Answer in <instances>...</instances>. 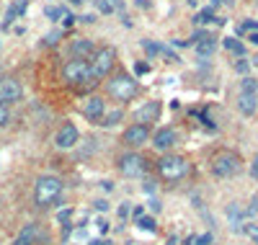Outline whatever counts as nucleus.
Masks as SVG:
<instances>
[{"label":"nucleus","mask_w":258,"mask_h":245,"mask_svg":"<svg viewBox=\"0 0 258 245\" xmlns=\"http://www.w3.org/2000/svg\"><path fill=\"white\" fill-rule=\"evenodd\" d=\"M194 21H197V26H209V24H214V16H212V8H204L197 18H194Z\"/></svg>","instance_id":"nucleus-22"},{"label":"nucleus","mask_w":258,"mask_h":245,"mask_svg":"<svg viewBox=\"0 0 258 245\" xmlns=\"http://www.w3.org/2000/svg\"><path fill=\"white\" fill-rule=\"evenodd\" d=\"M135 73H137V75H147V73H150V62H137V65H135Z\"/></svg>","instance_id":"nucleus-32"},{"label":"nucleus","mask_w":258,"mask_h":245,"mask_svg":"<svg viewBox=\"0 0 258 245\" xmlns=\"http://www.w3.org/2000/svg\"><path fill=\"white\" fill-rule=\"evenodd\" d=\"M214 47H217V44H214V39H212V36L199 39V41H197V54H199V57H209V54L214 52Z\"/></svg>","instance_id":"nucleus-20"},{"label":"nucleus","mask_w":258,"mask_h":245,"mask_svg":"<svg viewBox=\"0 0 258 245\" xmlns=\"http://www.w3.org/2000/svg\"><path fill=\"white\" fill-rule=\"evenodd\" d=\"M235 70L245 75V73L250 70V62H248V59H238V62H235Z\"/></svg>","instance_id":"nucleus-30"},{"label":"nucleus","mask_w":258,"mask_h":245,"mask_svg":"<svg viewBox=\"0 0 258 245\" xmlns=\"http://www.w3.org/2000/svg\"><path fill=\"white\" fill-rule=\"evenodd\" d=\"M243 214H245V219H253L258 214V199H253V202L248 204V209H243Z\"/></svg>","instance_id":"nucleus-26"},{"label":"nucleus","mask_w":258,"mask_h":245,"mask_svg":"<svg viewBox=\"0 0 258 245\" xmlns=\"http://www.w3.org/2000/svg\"><path fill=\"white\" fill-rule=\"evenodd\" d=\"M80 111H83V116H85V119H91V121L98 124V119L106 114V101H103L101 96H91V98H85V101H83Z\"/></svg>","instance_id":"nucleus-10"},{"label":"nucleus","mask_w":258,"mask_h":245,"mask_svg":"<svg viewBox=\"0 0 258 245\" xmlns=\"http://www.w3.org/2000/svg\"><path fill=\"white\" fill-rule=\"evenodd\" d=\"M238 108H240V114H243V116L255 114V108H258L255 93H240V98H238Z\"/></svg>","instance_id":"nucleus-16"},{"label":"nucleus","mask_w":258,"mask_h":245,"mask_svg":"<svg viewBox=\"0 0 258 245\" xmlns=\"http://www.w3.org/2000/svg\"><path fill=\"white\" fill-rule=\"evenodd\" d=\"M8 121H11V111L6 103H0V127H6Z\"/></svg>","instance_id":"nucleus-28"},{"label":"nucleus","mask_w":258,"mask_h":245,"mask_svg":"<svg viewBox=\"0 0 258 245\" xmlns=\"http://www.w3.org/2000/svg\"><path fill=\"white\" fill-rule=\"evenodd\" d=\"M109 96L116 101H132L137 96V80L126 73H119L109 80Z\"/></svg>","instance_id":"nucleus-2"},{"label":"nucleus","mask_w":258,"mask_h":245,"mask_svg":"<svg viewBox=\"0 0 258 245\" xmlns=\"http://www.w3.org/2000/svg\"><path fill=\"white\" fill-rule=\"evenodd\" d=\"M24 96V85H21L16 78H0V103H16Z\"/></svg>","instance_id":"nucleus-8"},{"label":"nucleus","mask_w":258,"mask_h":245,"mask_svg":"<svg viewBox=\"0 0 258 245\" xmlns=\"http://www.w3.org/2000/svg\"><path fill=\"white\" fill-rule=\"evenodd\" d=\"M150 212H160V204L155 202V199H153V202H150Z\"/></svg>","instance_id":"nucleus-44"},{"label":"nucleus","mask_w":258,"mask_h":245,"mask_svg":"<svg viewBox=\"0 0 258 245\" xmlns=\"http://www.w3.org/2000/svg\"><path fill=\"white\" fill-rule=\"evenodd\" d=\"M248 41H250V44H255V47H258V31H250V34H248Z\"/></svg>","instance_id":"nucleus-42"},{"label":"nucleus","mask_w":258,"mask_h":245,"mask_svg":"<svg viewBox=\"0 0 258 245\" xmlns=\"http://www.w3.org/2000/svg\"><path fill=\"white\" fill-rule=\"evenodd\" d=\"M217 3H222V6H235V0H217Z\"/></svg>","instance_id":"nucleus-49"},{"label":"nucleus","mask_w":258,"mask_h":245,"mask_svg":"<svg viewBox=\"0 0 258 245\" xmlns=\"http://www.w3.org/2000/svg\"><path fill=\"white\" fill-rule=\"evenodd\" d=\"M253 65H255V68H258V54H255V57H253Z\"/></svg>","instance_id":"nucleus-51"},{"label":"nucleus","mask_w":258,"mask_h":245,"mask_svg":"<svg viewBox=\"0 0 258 245\" xmlns=\"http://www.w3.org/2000/svg\"><path fill=\"white\" fill-rule=\"evenodd\" d=\"M78 129L73 127V124H64L59 132H57V137H54V145L59 147V150H70V147H75V142H78Z\"/></svg>","instance_id":"nucleus-12"},{"label":"nucleus","mask_w":258,"mask_h":245,"mask_svg":"<svg viewBox=\"0 0 258 245\" xmlns=\"http://www.w3.org/2000/svg\"><path fill=\"white\" fill-rule=\"evenodd\" d=\"M240 31H258V24L255 21H245V24L240 26Z\"/></svg>","instance_id":"nucleus-38"},{"label":"nucleus","mask_w":258,"mask_h":245,"mask_svg":"<svg viewBox=\"0 0 258 245\" xmlns=\"http://www.w3.org/2000/svg\"><path fill=\"white\" fill-rule=\"evenodd\" d=\"M93 207H96L98 212H109V202H106V199H98V202H93Z\"/></svg>","instance_id":"nucleus-35"},{"label":"nucleus","mask_w":258,"mask_h":245,"mask_svg":"<svg viewBox=\"0 0 258 245\" xmlns=\"http://www.w3.org/2000/svg\"><path fill=\"white\" fill-rule=\"evenodd\" d=\"M212 173L217 178H232L240 173V158L235 152H220L212 160Z\"/></svg>","instance_id":"nucleus-5"},{"label":"nucleus","mask_w":258,"mask_h":245,"mask_svg":"<svg viewBox=\"0 0 258 245\" xmlns=\"http://www.w3.org/2000/svg\"><path fill=\"white\" fill-rule=\"evenodd\" d=\"M98 11H101L103 16H109V13H114L116 8L111 6V0H98Z\"/></svg>","instance_id":"nucleus-27"},{"label":"nucleus","mask_w":258,"mask_h":245,"mask_svg":"<svg viewBox=\"0 0 258 245\" xmlns=\"http://www.w3.org/2000/svg\"><path fill=\"white\" fill-rule=\"evenodd\" d=\"M121 116H124L121 111H114V114H109V116L103 114V116H101L103 121H98V124H103V127H114V124H119V121H121Z\"/></svg>","instance_id":"nucleus-24"},{"label":"nucleus","mask_w":258,"mask_h":245,"mask_svg":"<svg viewBox=\"0 0 258 245\" xmlns=\"http://www.w3.org/2000/svg\"><path fill=\"white\" fill-rule=\"evenodd\" d=\"M101 189H106V191H111V189H114V183H111V181H103V183H101Z\"/></svg>","instance_id":"nucleus-46"},{"label":"nucleus","mask_w":258,"mask_h":245,"mask_svg":"<svg viewBox=\"0 0 258 245\" xmlns=\"http://www.w3.org/2000/svg\"><path fill=\"white\" fill-rule=\"evenodd\" d=\"M91 245H111L109 240H91Z\"/></svg>","instance_id":"nucleus-48"},{"label":"nucleus","mask_w":258,"mask_h":245,"mask_svg":"<svg viewBox=\"0 0 258 245\" xmlns=\"http://www.w3.org/2000/svg\"><path fill=\"white\" fill-rule=\"evenodd\" d=\"M158 173L165 181H181L188 173V163H186V158H178V155H165V158L158 160Z\"/></svg>","instance_id":"nucleus-3"},{"label":"nucleus","mask_w":258,"mask_h":245,"mask_svg":"<svg viewBox=\"0 0 258 245\" xmlns=\"http://www.w3.org/2000/svg\"><path fill=\"white\" fill-rule=\"evenodd\" d=\"M240 91H243V93H255V91H258V80L250 78V75H245V78L240 80Z\"/></svg>","instance_id":"nucleus-21"},{"label":"nucleus","mask_w":258,"mask_h":245,"mask_svg":"<svg viewBox=\"0 0 258 245\" xmlns=\"http://www.w3.org/2000/svg\"><path fill=\"white\" fill-rule=\"evenodd\" d=\"M119 170L129 178H137L147 170V160L142 158V155H135V152H129V155H121L119 158Z\"/></svg>","instance_id":"nucleus-7"},{"label":"nucleus","mask_w":258,"mask_h":245,"mask_svg":"<svg viewBox=\"0 0 258 245\" xmlns=\"http://www.w3.org/2000/svg\"><path fill=\"white\" fill-rule=\"evenodd\" d=\"M41 242H47V232L41 230L36 222L26 225L24 230L18 232V237L13 240V245H41Z\"/></svg>","instance_id":"nucleus-9"},{"label":"nucleus","mask_w":258,"mask_h":245,"mask_svg":"<svg viewBox=\"0 0 258 245\" xmlns=\"http://www.w3.org/2000/svg\"><path fill=\"white\" fill-rule=\"evenodd\" d=\"M59 196H62V181L57 175H41L36 181V186H34V204L39 209L52 207Z\"/></svg>","instance_id":"nucleus-1"},{"label":"nucleus","mask_w":258,"mask_h":245,"mask_svg":"<svg viewBox=\"0 0 258 245\" xmlns=\"http://www.w3.org/2000/svg\"><path fill=\"white\" fill-rule=\"evenodd\" d=\"M44 16H47L49 21H59V16H62V11H59V8H54V6H49V8L44 11Z\"/></svg>","instance_id":"nucleus-29"},{"label":"nucleus","mask_w":258,"mask_h":245,"mask_svg":"<svg viewBox=\"0 0 258 245\" xmlns=\"http://www.w3.org/2000/svg\"><path fill=\"white\" fill-rule=\"evenodd\" d=\"M114 49H98V52H93V62H88L91 65V75H93V80H101V78H106L111 73V68H114Z\"/></svg>","instance_id":"nucleus-6"},{"label":"nucleus","mask_w":258,"mask_h":245,"mask_svg":"<svg viewBox=\"0 0 258 245\" xmlns=\"http://www.w3.org/2000/svg\"><path fill=\"white\" fill-rule=\"evenodd\" d=\"M194 240H197V235H188V237L183 240V245H194Z\"/></svg>","instance_id":"nucleus-47"},{"label":"nucleus","mask_w":258,"mask_h":245,"mask_svg":"<svg viewBox=\"0 0 258 245\" xmlns=\"http://www.w3.org/2000/svg\"><path fill=\"white\" fill-rule=\"evenodd\" d=\"M142 49H145L150 57H155V54H160V44H155V41L145 39V41H142Z\"/></svg>","instance_id":"nucleus-25"},{"label":"nucleus","mask_w":258,"mask_h":245,"mask_svg":"<svg viewBox=\"0 0 258 245\" xmlns=\"http://www.w3.org/2000/svg\"><path fill=\"white\" fill-rule=\"evenodd\" d=\"M158 114H160V103L158 101H147L145 106H140L137 111H135V121H140V124H150V121H155L158 119Z\"/></svg>","instance_id":"nucleus-14"},{"label":"nucleus","mask_w":258,"mask_h":245,"mask_svg":"<svg viewBox=\"0 0 258 245\" xmlns=\"http://www.w3.org/2000/svg\"><path fill=\"white\" fill-rule=\"evenodd\" d=\"M227 217H230L232 232H243V222H245L243 207H240V204H230V207H227Z\"/></svg>","instance_id":"nucleus-15"},{"label":"nucleus","mask_w":258,"mask_h":245,"mask_svg":"<svg viewBox=\"0 0 258 245\" xmlns=\"http://www.w3.org/2000/svg\"><path fill=\"white\" fill-rule=\"evenodd\" d=\"M96 227H98V232H101V235H106V232H109V222H106V219L101 217V219L96 222Z\"/></svg>","instance_id":"nucleus-34"},{"label":"nucleus","mask_w":258,"mask_h":245,"mask_svg":"<svg viewBox=\"0 0 258 245\" xmlns=\"http://www.w3.org/2000/svg\"><path fill=\"white\" fill-rule=\"evenodd\" d=\"M96 49H93V44H91V39H75L73 41V54L78 57V59H85V57H91Z\"/></svg>","instance_id":"nucleus-17"},{"label":"nucleus","mask_w":258,"mask_h":245,"mask_svg":"<svg viewBox=\"0 0 258 245\" xmlns=\"http://www.w3.org/2000/svg\"><path fill=\"white\" fill-rule=\"evenodd\" d=\"M62 78L73 83V85H80V83H91L93 75H91V65L88 59H70V62H64L62 65Z\"/></svg>","instance_id":"nucleus-4"},{"label":"nucleus","mask_w":258,"mask_h":245,"mask_svg":"<svg viewBox=\"0 0 258 245\" xmlns=\"http://www.w3.org/2000/svg\"><path fill=\"white\" fill-rule=\"evenodd\" d=\"M142 189H145L147 194H155V183H153V181H145V186H142Z\"/></svg>","instance_id":"nucleus-41"},{"label":"nucleus","mask_w":258,"mask_h":245,"mask_svg":"<svg viewBox=\"0 0 258 245\" xmlns=\"http://www.w3.org/2000/svg\"><path fill=\"white\" fill-rule=\"evenodd\" d=\"M80 21H85V24H93L96 16H93V13H88V16H80Z\"/></svg>","instance_id":"nucleus-43"},{"label":"nucleus","mask_w":258,"mask_h":245,"mask_svg":"<svg viewBox=\"0 0 258 245\" xmlns=\"http://www.w3.org/2000/svg\"><path fill=\"white\" fill-rule=\"evenodd\" d=\"M188 6H199V0H188Z\"/></svg>","instance_id":"nucleus-50"},{"label":"nucleus","mask_w":258,"mask_h":245,"mask_svg":"<svg viewBox=\"0 0 258 245\" xmlns=\"http://www.w3.org/2000/svg\"><path fill=\"white\" fill-rule=\"evenodd\" d=\"M59 36H62V31H52V34H47V39H44V41H47V44H57V41H59Z\"/></svg>","instance_id":"nucleus-37"},{"label":"nucleus","mask_w":258,"mask_h":245,"mask_svg":"<svg viewBox=\"0 0 258 245\" xmlns=\"http://www.w3.org/2000/svg\"><path fill=\"white\" fill-rule=\"evenodd\" d=\"M70 214H73L70 209H62V212L57 214V219H59V222H62V225H64V222H70Z\"/></svg>","instance_id":"nucleus-39"},{"label":"nucleus","mask_w":258,"mask_h":245,"mask_svg":"<svg viewBox=\"0 0 258 245\" xmlns=\"http://www.w3.org/2000/svg\"><path fill=\"white\" fill-rule=\"evenodd\" d=\"M194 245H214V237L207 232V235H202V237H197V240H194Z\"/></svg>","instance_id":"nucleus-31"},{"label":"nucleus","mask_w":258,"mask_h":245,"mask_svg":"<svg viewBox=\"0 0 258 245\" xmlns=\"http://www.w3.org/2000/svg\"><path fill=\"white\" fill-rule=\"evenodd\" d=\"M150 140V129L145 127V124H132L126 132H124V142L129 145V147H140V145H145Z\"/></svg>","instance_id":"nucleus-11"},{"label":"nucleus","mask_w":258,"mask_h":245,"mask_svg":"<svg viewBox=\"0 0 258 245\" xmlns=\"http://www.w3.org/2000/svg\"><path fill=\"white\" fill-rule=\"evenodd\" d=\"M26 6H29L26 0H18V3H13V6L8 8V13H6V24H3V29H8V26L13 24V21H16V18H18L21 13L26 11Z\"/></svg>","instance_id":"nucleus-19"},{"label":"nucleus","mask_w":258,"mask_h":245,"mask_svg":"<svg viewBox=\"0 0 258 245\" xmlns=\"http://www.w3.org/2000/svg\"><path fill=\"white\" fill-rule=\"evenodd\" d=\"M176 142H178V135H176V132L170 129V127L158 129V132H155V137H153V147L160 150V152H163V150H170Z\"/></svg>","instance_id":"nucleus-13"},{"label":"nucleus","mask_w":258,"mask_h":245,"mask_svg":"<svg viewBox=\"0 0 258 245\" xmlns=\"http://www.w3.org/2000/svg\"><path fill=\"white\" fill-rule=\"evenodd\" d=\"M243 232H248L253 240H258V225H253V222H250V225H245L243 227Z\"/></svg>","instance_id":"nucleus-33"},{"label":"nucleus","mask_w":258,"mask_h":245,"mask_svg":"<svg viewBox=\"0 0 258 245\" xmlns=\"http://www.w3.org/2000/svg\"><path fill=\"white\" fill-rule=\"evenodd\" d=\"M132 214H135V219H140V217L145 214V209H142V207H135V212H132Z\"/></svg>","instance_id":"nucleus-45"},{"label":"nucleus","mask_w":258,"mask_h":245,"mask_svg":"<svg viewBox=\"0 0 258 245\" xmlns=\"http://www.w3.org/2000/svg\"><path fill=\"white\" fill-rule=\"evenodd\" d=\"M137 227H140V230H145V232H155V219L142 214V217L137 219Z\"/></svg>","instance_id":"nucleus-23"},{"label":"nucleus","mask_w":258,"mask_h":245,"mask_svg":"<svg viewBox=\"0 0 258 245\" xmlns=\"http://www.w3.org/2000/svg\"><path fill=\"white\" fill-rule=\"evenodd\" d=\"M129 212H132V207H129V202H124V204L119 207V217H121V219H126V217H129Z\"/></svg>","instance_id":"nucleus-36"},{"label":"nucleus","mask_w":258,"mask_h":245,"mask_svg":"<svg viewBox=\"0 0 258 245\" xmlns=\"http://www.w3.org/2000/svg\"><path fill=\"white\" fill-rule=\"evenodd\" d=\"M250 175L258 178V152H255V158H253V163H250Z\"/></svg>","instance_id":"nucleus-40"},{"label":"nucleus","mask_w":258,"mask_h":245,"mask_svg":"<svg viewBox=\"0 0 258 245\" xmlns=\"http://www.w3.org/2000/svg\"><path fill=\"white\" fill-rule=\"evenodd\" d=\"M222 47H225L230 54H235V57H243V54H245V44H243L240 39H235V36L222 39Z\"/></svg>","instance_id":"nucleus-18"}]
</instances>
